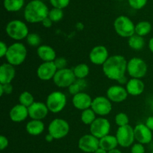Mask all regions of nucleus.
I'll list each match as a JSON object with an SVG mask.
<instances>
[{
  "mask_svg": "<svg viewBox=\"0 0 153 153\" xmlns=\"http://www.w3.org/2000/svg\"><path fill=\"white\" fill-rule=\"evenodd\" d=\"M127 64L128 62L125 57L119 55H113L109 57L102 65L103 73L108 79L118 82L125 76Z\"/></svg>",
  "mask_w": 153,
  "mask_h": 153,
  "instance_id": "1",
  "label": "nucleus"
},
{
  "mask_svg": "<svg viewBox=\"0 0 153 153\" xmlns=\"http://www.w3.org/2000/svg\"><path fill=\"white\" fill-rule=\"evenodd\" d=\"M48 7L40 0L31 1L25 7L24 17L30 23H36L43 20L49 16Z\"/></svg>",
  "mask_w": 153,
  "mask_h": 153,
  "instance_id": "2",
  "label": "nucleus"
},
{
  "mask_svg": "<svg viewBox=\"0 0 153 153\" xmlns=\"http://www.w3.org/2000/svg\"><path fill=\"white\" fill-rule=\"evenodd\" d=\"M27 55V49L22 43H14L8 47L6 53L7 63L13 66H19L24 62Z\"/></svg>",
  "mask_w": 153,
  "mask_h": 153,
  "instance_id": "3",
  "label": "nucleus"
},
{
  "mask_svg": "<svg viewBox=\"0 0 153 153\" xmlns=\"http://www.w3.org/2000/svg\"><path fill=\"white\" fill-rule=\"evenodd\" d=\"M114 27L117 34L123 37H128L135 34V25L126 16H120L115 19Z\"/></svg>",
  "mask_w": 153,
  "mask_h": 153,
  "instance_id": "4",
  "label": "nucleus"
},
{
  "mask_svg": "<svg viewBox=\"0 0 153 153\" xmlns=\"http://www.w3.org/2000/svg\"><path fill=\"white\" fill-rule=\"evenodd\" d=\"M6 33L10 38L16 40H21L28 37V28L22 21L12 20L6 26Z\"/></svg>",
  "mask_w": 153,
  "mask_h": 153,
  "instance_id": "5",
  "label": "nucleus"
},
{
  "mask_svg": "<svg viewBox=\"0 0 153 153\" xmlns=\"http://www.w3.org/2000/svg\"><path fill=\"white\" fill-rule=\"evenodd\" d=\"M67 104V97L61 91H54L48 96L46 105L49 111L58 113L61 111Z\"/></svg>",
  "mask_w": 153,
  "mask_h": 153,
  "instance_id": "6",
  "label": "nucleus"
},
{
  "mask_svg": "<svg viewBox=\"0 0 153 153\" xmlns=\"http://www.w3.org/2000/svg\"><path fill=\"white\" fill-rule=\"evenodd\" d=\"M128 75L134 79H142L147 73V65L143 59L133 58L128 61L127 64Z\"/></svg>",
  "mask_w": 153,
  "mask_h": 153,
  "instance_id": "7",
  "label": "nucleus"
},
{
  "mask_svg": "<svg viewBox=\"0 0 153 153\" xmlns=\"http://www.w3.org/2000/svg\"><path fill=\"white\" fill-rule=\"evenodd\" d=\"M48 131L54 139L58 140L67 135L70 131V126L65 120L57 118L49 123Z\"/></svg>",
  "mask_w": 153,
  "mask_h": 153,
  "instance_id": "8",
  "label": "nucleus"
},
{
  "mask_svg": "<svg viewBox=\"0 0 153 153\" xmlns=\"http://www.w3.org/2000/svg\"><path fill=\"white\" fill-rule=\"evenodd\" d=\"M76 79L73 70L65 68L57 71L53 78V81L55 85L59 88H69L76 82Z\"/></svg>",
  "mask_w": 153,
  "mask_h": 153,
  "instance_id": "9",
  "label": "nucleus"
},
{
  "mask_svg": "<svg viewBox=\"0 0 153 153\" xmlns=\"http://www.w3.org/2000/svg\"><path fill=\"white\" fill-rule=\"evenodd\" d=\"M111 129L110 122L105 118L99 117L90 126L91 134L98 139H101L105 136L108 135Z\"/></svg>",
  "mask_w": 153,
  "mask_h": 153,
  "instance_id": "10",
  "label": "nucleus"
},
{
  "mask_svg": "<svg viewBox=\"0 0 153 153\" xmlns=\"http://www.w3.org/2000/svg\"><path fill=\"white\" fill-rule=\"evenodd\" d=\"M116 137L120 146L122 147H129L135 140L134 128L130 125L119 127L117 131Z\"/></svg>",
  "mask_w": 153,
  "mask_h": 153,
  "instance_id": "11",
  "label": "nucleus"
},
{
  "mask_svg": "<svg viewBox=\"0 0 153 153\" xmlns=\"http://www.w3.org/2000/svg\"><path fill=\"white\" fill-rule=\"evenodd\" d=\"M91 109L96 114L105 116L109 114L112 110V104L110 100L105 97H97L93 100Z\"/></svg>",
  "mask_w": 153,
  "mask_h": 153,
  "instance_id": "12",
  "label": "nucleus"
},
{
  "mask_svg": "<svg viewBox=\"0 0 153 153\" xmlns=\"http://www.w3.org/2000/svg\"><path fill=\"white\" fill-rule=\"evenodd\" d=\"M79 148L87 153H94L100 148V140L92 134H85L79 140Z\"/></svg>",
  "mask_w": 153,
  "mask_h": 153,
  "instance_id": "13",
  "label": "nucleus"
},
{
  "mask_svg": "<svg viewBox=\"0 0 153 153\" xmlns=\"http://www.w3.org/2000/svg\"><path fill=\"white\" fill-rule=\"evenodd\" d=\"M90 60L96 65H103L108 57V51L104 46H97L92 49L89 55Z\"/></svg>",
  "mask_w": 153,
  "mask_h": 153,
  "instance_id": "14",
  "label": "nucleus"
},
{
  "mask_svg": "<svg viewBox=\"0 0 153 153\" xmlns=\"http://www.w3.org/2000/svg\"><path fill=\"white\" fill-rule=\"evenodd\" d=\"M134 138L138 143L142 144H147L152 140V132L146 124H137L134 128Z\"/></svg>",
  "mask_w": 153,
  "mask_h": 153,
  "instance_id": "15",
  "label": "nucleus"
},
{
  "mask_svg": "<svg viewBox=\"0 0 153 153\" xmlns=\"http://www.w3.org/2000/svg\"><path fill=\"white\" fill-rule=\"evenodd\" d=\"M58 69L55 67L54 61L52 62H44L39 66L37 70V76L43 81H48L53 79Z\"/></svg>",
  "mask_w": 153,
  "mask_h": 153,
  "instance_id": "16",
  "label": "nucleus"
},
{
  "mask_svg": "<svg viewBox=\"0 0 153 153\" xmlns=\"http://www.w3.org/2000/svg\"><path fill=\"white\" fill-rule=\"evenodd\" d=\"M28 109V116L32 120H42L44 119L49 111L46 104L40 102H34Z\"/></svg>",
  "mask_w": 153,
  "mask_h": 153,
  "instance_id": "17",
  "label": "nucleus"
},
{
  "mask_svg": "<svg viewBox=\"0 0 153 153\" xmlns=\"http://www.w3.org/2000/svg\"><path fill=\"white\" fill-rule=\"evenodd\" d=\"M126 89L120 85H113L107 91V97L110 101L113 102H122L128 97Z\"/></svg>",
  "mask_w": 153,
  "mask_h": 153,
  "instance_id": "18",
  "label": "nucleus"
},
{
  "mask_svg": "<svg viewBox=\"0 0 153 153\" xmlns=\"http://www.w3.org/2000/svg\"><path fill=\"white\" fill-rule=\"evenodd\" d=\"M92 102L93 100L90 95L84 92L78 93L73 97V105L79 110L85 111L86 109L90 108L92 105Z\"/></svg>",
  "mask_w": 153,
  "mask_h": 153,
  "instance_id": "19",
  "label": "nucleus"
},
{
  "mask_svg": "<svg viewBox=\"0 0 153 153\" xmlns=\"http://www.w3.org/2000/svg\"><path fill=\"white\" fill-rule=\"evenodd\" d=\"M16 71L14 66L9 63H4L0 67V84H10L15 77Z\"/></svg>",
  "mask_w": 153,
  "mask_h": 153,
  "instance_id": "20",
  "label": "nucleus"
},
{
  "mask_svg": "<svg viewBox=\"0 0 153 153\" xmlns=\"http://www.w3.org/2000/svg\"><path fill=\"white\" fill-rule=\"evenodd\" d=\"M9 116L13 122L20 123L28 117V108L21 104L16 105L10 109Z\"/></svg>",
  "mask_w": 153,
  "mask_h": 153,
  "instance_id": "21",
  "label": "nucleus"
},
{
  "mask_svg": "<svg viewBox=\"0 0 153 153\" xmlns=\"http://www.w3.org/2000/svg\"><path fill=\"white\" fill-rule=\"evenodd\" d=\"M145 85L142 80L139 79H131L126 84L127 92L131 96H139L144 91Z\"/></svg>",
  "mask_w": 153,
  "mask_h": 153,
  "instance_id": "22",
  "label": "nucleus"
},
{
  "mask_svg": "<svg viewBox=\"0 0 153 153\" xmlns=\"http://www.w3.org/2000/svg\"><path fill=\"white\" fill-rule=\"evenodd\" d=\"M37 55L44 62H52L56 59V53L53 48L47 45H42L37 48Z\"/></svg>",
  "mask_w": 153,
  "mask_h": 153,
  "instance_id": "23",
  "label": "nucleus"
},
{
  "mask_svg": "<svg viewBox=\"0 0 153 153\" xmlns=\"http://www.w3.org/2000/svg\"><path fill=\"white\" fill-rule=\"evenodd\" d=\"M45 126L42 120H31L27 123L26 131L31 135H39L44 131Z\"/></svg>",
  "mask_w": 153,
  "mask_h": 153,
  "instance_id": "24",
  "label": "nucleus"
},
{
  "mask_svg": "<svg viewBox=\"0 0 153 153\" xmlns=\"http://www.w3.org/2000/svg\"><path fill=\"white\" fill-rule=\"evenodd\" d=\"M119 145L116 136L106 135L102 138L100 139V147L105 149L107 152L116 149L117 146Z\"/></svg>",
  "mask_w": 153,
  "mask_h": 153,
  "instance_id": "25",
  "label": "nucleus"
},
{
  "mask_svg": "<svg viewBox=\"0 0 153 153\" xmlns=\"http://www.w3.org/2000/svg\"><path fill=\"white\" fill-rule=\"evenodd\" d=\"M25 0H4V7L7 11L16 12L24 5Z\"/></svg>",
  "mask_w": 153,
  "mask_h": 153,
  "instance_id": "26",
  "label": "nucleus"
},
{
  "mask_svg": "<svg viewBox=\"0 0 153 153\" xmlns=\"http://www.w3.org/2000/svg\"><path fill=\"white\" fill-rule=\"evenodd\" d=\"M128 43L129 47L131 48L132 49H134V50H140L144 46L145 41L143 37L135 34L128 38Z\"/></svg>",
  "mask_w": 153,
  "mask_h": 153,
  "instance_id": "27",
  "label": "nucleus"
},
{
  "mask_svg": "<svg viewBox=\"0 0 153 153\" xmlns=\"http://www.w3.org/2000/svg\"><path fill=\"white\" fill-rule=\"evenodd\" d=\"M152 30V25L147 21H141L135 25V34L141 37L147 35Z\"/></svg>",
  "mask_w": 153,
  "mask_h": 153,
  "instance_id": "28",
  "label": "nucleus"
},
{
  "mask_svg": "<svg viewBox=\"0 0 153 153\" xmlns=\"http://www.w3.org/2000/svg\"><path fill=\"white\" fill-rule=\"evenodd\" d=\"M73 72L76 79H84L89 75L90 68L86 64H80L75 67Z\"/></svg>",
  "mask_w": 153,
  "mask_h": 153,
  "instance_id": "29",
  "label": "nucleus"
},
{
  "mask_svg": "<svg viewBox=\"0 0 153 153\" xmlns=\"http://www.w3.org/2000/svg\"><path fill=\"white\" fill-rule=\"evenodd\" d=\"M96 119V113L93 111V109H86L83 111L81 114V120L85 125L91 126Z\"/></svg>",
  "mask_w": 153,
  "mask_h": 153,
  "instance_id": "30",
  "label": "nucleus"
},
{
  "mask_svg": "<svg viewBox=\"0 0 153 153\" xmlns=\"http://www.w3.org/2000/svg\"><path fill=\"white\" fill-rule=\"evenodd\" d=\"M19 101L21 105L27 108L30 107L34 102V97L31 93L28 92V91H24L19 95Z\"/></svg>",
  "mask_w": 153,
  "mask_h": 153,
  "instance_id": "31",
  "label": "nucleus"
},
{
  "mask_svg": "<svg viewBox=\"0 0 153 153\" xmlns=\"http://www.w3.org/2000/svg\"><path fill=\"white\" fill-rule=\"evenodd\" d=\"M84 79H78L70 87H69V92L70 94H73V96L77 94L78 93H80L81 90L85 88L86 87L85 82H84Z\"/></svg>",
  "mask_w": 153,
  "mask_h": 153,
  "instance_id": "32",
  "label": "nucleus"
},
{
  "mask_svg": "<svg viewBox=\"0 0 153 153\" xmlns=\"http://www.w3.org/2000/svg\"><path fill=\"white\" fill-rule=\"evenodd\" d=\"M49 19L52 21V22H58L61 20L64 16V12H63L62 9L59 8H52V10L49 11Z\"/></svg>",
  "mask_w": 153,
  "mask_h": 153,
  "instance_id": "33",
  "label": "nucleus"
},
{
  "mask_svg": "<svg viewBox=\"0 0 153 153\" xmlns=\"http://www.w3.org/2000/svg\"><path fill=\"white\" fill-rule=\"evenodd\" d=\"M27 43L29 46H33V47H36V46H40L39 45L40 44V42H41V39L40 37L36 33H31L28 35V37H26Z\"/></svg>",
  "mask_w": 153,
  "mask_h": 153,
  "instance_id": "34",
  "label": "nucleus"
},
{
  "mask_svg": "<svg viewBox=\"0 0 153 153\" xmlns=\"http://www.w3.org/2000/svg\"><path fill=\"white\" fill-rule=\"evenodd\" d=\"M115 123L119 127L128 125L129 119L128 116L124 113H119L115 117Z\"/></svg>",
  "mask_w": 153,
  "mask_h": 153,
  "instance_id": "35",
  "label": "nucleus"
},
{
  "mask_svg": "<svg viewBox=\"0 0 153 153\" xmlns=\"http://www.w3.org/2000/svg\"><path fill=\"white\" fill-rule=\"evenodd\" d=\"M147 0H128V4L132 8L139 10L146 4Z\"/></svg>",
  "mask_w": 153,
  "mask_h": 153,
  "instance_id": "36",
  "label": "nucleus"
},
{
  "mask_svg": "<svg viewBox=\"0 0 153 153\" xmlns=\"http://www.w3.org/2000/svg\"><path fill=\"white\" fill-rule=\"evenodd\" d=\"M49 1L54 7L59 9L64 8L70 3V0H49Z\"/></svg>",
  "mask_w": 153,
  "mask_h": 153,
  "instance_id": "37",
  "label": "nucleus"
},
{
  "mask_svg": "<svg viewBox=\"0 0 153 153\" xmlns=\"http://www.w3.org/2000/svg\"><path fill=\"white\" fill-rule=\"evenodd\" d=\"M54 63H55V67H57L58 70L65 69L66 66H67V60H66L65 58H63V57H60V58H56V59L54 61Z\"/></svg>",
  "mask_w": 153,
  "mask_h": 153,
  "instance_id": "38",
  "label": "nucleus"
},
{
  "mask_svg": "<svg viewBox=\"0 0 153 153\" xmlns=\"http://www.w3.org/2000/svg\"><path fill=\"white\" fill-rule=\"evenodd\" d=\"M13 91V86L10 84H5V85H1L0 84V94L2 96L4 94H10Z\"/></svg>",
  "mask_w": 153,
  "mask_h": 153,
  "instance_id": "39",
  "label": "nucleus"
},
{
  "mask_svg": "<svg viewBox=\"0 0 153 153\" xmlns=\"http://www.w3.org/2000/svg\"><path fill=\"white\" fill-rule=\"evenodd\" d=\"M131 153H145V148L143 144L137 143L133 145L131 149Z\"/></svg>",
  "mask_w": 153,
  "mask_h": 153,
  "instance_id": "40",
  "label": "nucleus"
},
{
  "mask_svg": "<svg viewBox=\"0 0 153 153\" xmlns=\"http://www.w3.org/2000/svg\"><path fill=\"white\" fill-rule=\"evenodd\" d=\"M8 146V140L4 135L0 136V149L4 150Z\"/></svg>",
  "mask_w": 153,
  "mask_h": 153,
  "instance_id": "41",
  "label": "nucleus"
},
{
  "mask_svg": "<svg viewBox=\"0 0 153 153\" xmlns=\"http://www.w3.org/2000/svg\"><path fill=\"white\" fill-rule=\"evenodd\" d=\"M7 49H8V47L7 46L6 43H4L3 41H1V43H0V57L1 58L5 56Z\"/></svg>",
  "mask_w": 153,
  "mask_h": 153,
  "instance_id": "42",
  "label": "nucleus"
},
{
  "mask_svg": "<svg viewBox=\"0 0 153 153\" xmlns=\"http://www.w3.org/2000/svg\"><path fill=\"white\" fill-rule=\"evenodd\" d=\"M52 22H53L49 19V16L45 18V19L42 21V24H43V26L46 27V28H50V27L52 25Z\"/></svg>",
  "mask_w": 153,
  "mask_h": 153,
  "instance_id": "43",
  "label": "nucleus"
},
{
  "mask_svg": "<svg viewBox=\"0 0 153 153\" xmlns=\"http://www.w3.org/2000/svg\"><path fill=\"white\" fill-rule=\"evenodd\" d=\"M146 126L151 131H153V116H151L147 118L146 121Z\"/></svg>",
  "mask_w": 153,
  "mask_h": 153,
  "instance_id": "44",
  "label": "nucleus"
},
{
  "mask_svg": "<svg viewBox=\"0 0 153 153\" xmlns=\"http://www.w3.org/2000/svg\"><path fill=\"white\" fill-rule=\"evenodd\" d=\"M45 139H46V141H47V142H52V140H54L53 137H52V136L50 134H46V137H45Z\"/></svg>",
  "mask_w": 153,
  "mask_h": 153,
  "instance_id": "45",
  "label": "nucleus"
},
{
  "mask_svg": "<svg viewBox=\"0 0 153 153\" xmlns=\"http://www.w3.org/2000/svg\"><path fill=\"white\" fill-rule=\"evenodd\" d=\"M118 82H119L120 84H121V85H124V84H127V78L126 77V76H124V77H123L122 79H120L119 81H118Z\"/></svg>",
  "mask_w": 153,
  "mask_h": 153,
  "instance_id": "46",
  "label": "nucleus"
},
{
  "mask_svg": "<svg viewBox=\"0 0 153 153\" xmlns=\"http://www.w3.org/2000/svg\"><path fill=\"white\" fill-rule=\"evenodd\" d=\"M149 49L153 53V37L149 40Z\"/></svg>",
  "mask_w": 153,
  "mask_h": 153,
  "instance_id": "47",
  "label": "nucleus"
},
{
  "mask_svg": "<svg viewBox=\"0 0 153 153\" xmlns=\"http://www.w3.org/2000/svg\"><path fill=\"white\" fill-rule=\"evenodd\" d=\"M94 153H108V152L106 150H105V149H102V148L100 147Z\"/></svg>",
  "mask_w": 153,
  "mask_h": 153,
  "instance_id": "48",
  "label": "nucleus"
},
{
  "mask_svg": "<svg viewBox=\"0 0 153 153\" xmlns=\"http://www.w3.org/2000/svg\"><path fill=\"white\" fill-rule=\"evenodd\" d=\"M108 153H122V152H121V151L119 150V149H113V150H111L109 151V152H108Z\"/></svg>",
  "mask_w": 153,
  "mask_h": 153,
  "instance_id": "49",
  "label": "nucleus"
},
{
  "mask_svg": "<svg viewBox=\"0 0 153 153\" xmlns=\"http://www.w3.org/2000/svg\"><path fill=\"white\" fill-rule=\"evenodd\" d=\"M118 1H122V0H118Z\"/></svg>",
  "mask_w": 153,
  "mask_h": 153,
  "instance_id": "50",
  "label": "nucleus"
},
{
  "mask_svg": "<svg viewBox=\"0 0 153 153\" xmlns=\"http://www.w3.org/2000/svg\"><path fill=\"white\" fill-rule=\"evenodd\" d=\"M151 153H153V150H152V152H151Z\"/></svg>",
  "mask_w": 153,
  "mask_h": 153,
  "instance_id": "51",
  "label": "nucleus"
}]
</instances>
